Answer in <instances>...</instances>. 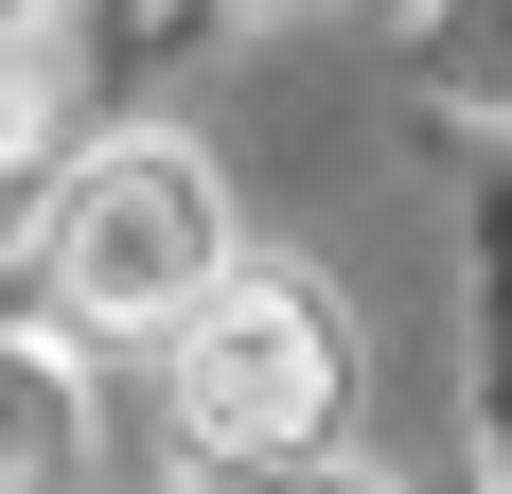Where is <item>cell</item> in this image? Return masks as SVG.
Instances as JSON below:
<instances>
[{
	"mask_svg": "<svg viewBox=\"0 0 512 494\" xmlns=\"http://www.w3.org/2000/svg\"><path fill=\"white\" fill-rule=\"evenodd\" d=\"M248 265V230H230V177H212V142H177V124H89V142L53 159V212H36V300L53 336H177L212 283Z\"/></svg>",
	"mask_w": 512,
	"mask_h": 494,
	"instance_id": "6da1fadb",
	"label": "cell"
},
{
	"mask_svg": "<svg viewBox=\"0 0 512 494\" xmlns=\"http://www.w3.org/2000/svg\"><path fill=\"white\" fill-rule=\"evenodd\" d=\"M159 424L212 477H301V459H336V424H354V318H336V283L248 247L159 336Z\"/></svg>",
	"mask_w": 512,
	"mask_h": 494,
	"instance_id": "7a4b0ae2",
	"label": "cell"
},
{
	"mask_svg": "<svg viewBox=\"0 0 512 494\" xmlns=\"http://www.w3.org/2000/svg\"><path fill=\"white\" fill-rule=\"evenodd\" d=\"M89 459V336L0 318V494H53Z\"/></svg>",
	"mask_w": 512,
	"mask_h": 494,
	"instance_id": "3957f363",
	"label": "cell"
},
{
	"mask_svg": "<svg viewBox=\"0 0 512 494\" xmlns=\"http://www.w3.org/2000/svg\"><path fill=\"white\" fill-rule=\"evenodd\" d=\"M407 71L442 106H477V124H512V0H424V18H407Z\"/></svg>",
	"mask_w": 512,
	"mask_h": 494,
	"instance_id": "277c9868",
	"label": "cell"
},
{
	"mask_svg": "<svg viewBox=\"0 0 512 494\" xmlns=\"http://www.w3.org/2000/svg\"><path fill=\"white\" fill-rule=\"evenodd\" d=\"M71 18H89V53L106 36H142V53L177 36V53H195V36H230V18H283V0H71Z\"/></svg>",
	"mask_w": 512,
	"mask_h": 494,
	"instance_id": "5b68a950",
	"label": "cell"
},
{
	"mask_svg": "<svg viewBox=\"0 0 512 494\" xmlns=\"http://www.w3.org/2000/svg\"><path fill=\"white\" fill-rule=\"evenodd\" d=\"M0 18H71V0H0Z\"/></svg>",
	"mask_w": 512,
	"mask_h": 494,
	"instance_id": "8992f818",
	"label": "cell"
}]
</instances>
